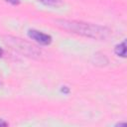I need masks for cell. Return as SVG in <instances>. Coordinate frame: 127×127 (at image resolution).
<instances>
[{"instance_id": "obj_1", "label": "cell", "mask_w": 127, "mask_h": 127, "mask_svg": "<svg viewBox=\"0 0 127 127\" xmlns=\"http://www.w3.org/2000/svg\"><path fill=\"white\" fill-rule=\"evenodd\" d=\"M61 27H63L65 30L71 31L76 34H80L86 37H90L93 39H105L108 34L109 30L96 26V25H91L87 23H82V22H76V21H59L58 22Z\"/></svg>"}, {"instance_id": "obj_2", "label": "cell", "mask_w": 127, "mask_h": 127, "mask_svg": "<svg viewBox=\"0 0 127 127\" xmlns=\"http://www.w3.org/2000/svg\"><path fill=\"white\" fill-rule=\"evenodd\" d=\"M29 37L32 38L33 40L37 41L38 43L42 45H49L52 42V38L50 35H47L43 32L37 31V30H30L29 31Z\"/></svg>"}, {"instance_id": "obj_3", "label": "cell", "mask_w": 127, "mask_h": 127, "mask_svg": "<svg viewBox=\"0 0 127 127\" xmlns=\"http://www.w3.org/2000/svg\"><path fill=\"white\" fill-rule=\"evenodd\" d=\"M125 52H126V48H125V42H123L122 44L118 45L115 49V53L118 55V56H121V57H125Z\"/></svg>"}, {"instance_id": "obj_4", "label": "cell", "mask_w": 127, "mask_h": 127, "mask_svg": "<svg viewBox=\"0 0 127 127\" xmlns=\"http://www.w3.org/2000/svg\"><path fill=\"white\" fill-rule=\"evenodd\" d=\"M40 1L43 2L44 4L50 5V6H52V5H57V4L59 3V0H40Z\"/></svg>"}, {"instance_id": "obj_5", "label": "cell", "mask_w": 127, "mask_h": 127, "mask_svg": "<svg viewBox=\"0 0 127 127\" xmlns=\"http://www.w3.org/2000/svg\"><path fill=\"white\" fill-rule=\"evenodd\" d=\"M9 2H12L13 4H16V3H18V0H8Z\"/></svg>"}, {"instance_id": "obj_6", "label": "cell", "mask_w": 127, "mask_h": 127, "mask_svg": "<svg viewBox=\"0 0 127 127\" xmlns=\"http://www.w3.org/2000/svg\"><path fill=\"white\" fill-rule=\"evenodd\" d=\"M0 125H7L6 122H3V121H0Z\"/></svg>"}, {"instance_id": "obj_7", "label": "cell", "mask_w": 127, "mask_h": 127, "mask_svg": "<svg viewBox=\"0 0 127 127\" xmlns=\"http://www.w3.org/2000/svg\"><path fill=\"white\" fill-rule=\"evenodd\" d=\"M2 54H3V51H2V49H0V57L2 56Z\"/></svg>"}]
</instances>
